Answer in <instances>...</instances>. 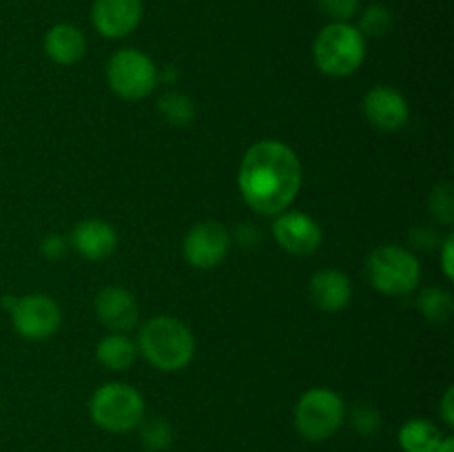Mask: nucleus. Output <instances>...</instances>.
Segmentation results:
<instances>
[{"label": "nucleus", "mask_w": 454, "mask_h": 452, "mask_svg": "<svg viewBox=\"0 0 454 452\" xmlns=\"http://www.w3.org/2000/svg\"><path fill=\"white\" fill-rule=\"evenodd\" d=\"M313 58L326 75L344 78L362 66L366 58V38L350 22H331L315 38Z\"/></svg>", "instance_id": "7ed1b4c3"}, {"label": "nucleus", "mask_w": 454, "mask_h": 452, "mask_svg": "<svg viewBox=\"0 0 454 452\" xmlns=\"http://www.w3.org/2000/svg\"><path fill=\"white\" fill-rule=\"evenodd\" d=\"M12 322L25 339H47L62 322L60 308L47 295H27L13 301Z\"/></svg>", "instance_id": "6e6552de"}, {"label": "nucleus", "mask_w": 454, "mask_h": 452, "mask_svg": "<svg viewBox=\"0 0 454 452\" xmlns=\"http://www.w3.org/2000/svg\"><path fill=\"white\" fill-rule=\"evenodd\" d=\"M160 109H162L164 118H167L168 122L186 124L193 120V105H191L189 97L180 96V93H167V96L160 100Z\"/></svg>", "instance_id": "412c9836"}, {"label": "nucleus", "mask_w": 454, "mask_h": 452, "mask_svg": "<svg viewBox=\"0 0 454 452\" xmlns=\"http://www.w3.org/2000/svg\"><path fill=\"white\" fill-rule=\"evenodd\" d=\"M430 213L437 217L443 224H450L454 217V198H452V186L439 184L434 186L433 195H430Z\"/></svg>", "instance_id": "4be33fe9"}, {"label": "nucleus", "mask_w": 454, "mask_h": 452, "mask_svg": "<svg viewBox=\"0 0 454 452\" xmlns=\"http://www.w3.org/2000/svg\"><path fill=\"white\" fill-rule=\"evenodd\" d=\"M417 306L424 313V317L434 323L448 322L454 310L452 295L448 291H443V288H426V291H421Z\"/></svg>", "instance_id": "6ab92c4d"}, {"label": "nucleus", "mask_w": 454, "mask_h": 452, "mask_svg": "<svg viewBox=\"0 0 454 452\" xmlns=\"http://www.w3.org/2000/svg\"><path fill=\"white\" fill-rule=\"evenodd\" d=\"M67 242L60 235H49V238L43 239V255H47L49 260H58V257L65 253Z\"/></svg>", "instance_id": "a878e982"}, {"label": "nucleus", "mask_w": 454, "mask_h": 452, "mask_svg": "<svg viewBox=\"0 0 454 452\" xmlns=\"http://www.w3.org/2000/svg\"><path fill=\"white\" fill-rule=\"evenodd\" d=\"M89 412L98 428L106 433H129L145 419V399L129 384H105L93 393Z\"/></svg>", "instance_id": "20e7f679"}, {"label": "nucleus", "mask_w": 454, "mask_h": 452, "mask_svg": "<svg viewBox=\"0 0 454 452\" xmlns=\"http://www.w3.org/2000/svg\"><path fill=\"white\" fill-rule=\"evenodd\" d=\"M273 235L279 246L293 255H310L322 244V229L317 222L300 211L279 213L273 224Z\"/></svg>", "instance_id": "9b49d317"}, {"label": "nucleus", "mask_w": 454, "mask_h": 452, "mask_svg": "<svg viewBox=\"0 0 454 452\" xmlns=\"http://www.w3.org/2000/svg\"><path fill=\"white\" fill-rule=\"evenodd\" d=\"M71 244L87 260H105L118 246V235L114 226L102 220L78 222L71 233Z\"/></svg>", "instance_id": "4468645a"}, {"label": "nucleus", "mask_w": 454, "mask_h": 452, "mask_svg": "<svg viewBox=\"0 0 454 452\" xmlns=\"http://www.w3.org/2000/svg\"><path fill=\"white\" fill-rule=\"evenodd\" d=\"M87 51V38L82 31L69 22L53 25L44 35V53L58 65H74Z\"/></svg>", "instance_id": "dca6fc26"}, {"label": "nucleus", "mask_w": 454, "mask_h": 452, "mask_svg": "<svg viewBox=\"0 0 454 452\" xmlns=\"http://www.w3.org/2000/svg\"><path fill=\"white\" fill-rule=\"evenodd\" d=\"M355 428L362 434H372L377 428H380V415L371 408H359L355 412Z\"/></svg>", "instance_id": "393cba45"}, {"label": "nucleus", "mask_w": 454, "mask_h": 452, "mask_svg": "<svg viewBox=\"0 0 454 452\" xmlns=\"http://www.w3.org/2000/svg\"><path fill=\"white\" fill-rule=\"evenodd\" d=\"M317 4L333 22H348L359 9V0H317Z\"/></svg>", "instance_id": "5701e85b"}, {"label": "nucleus", "mask_w": 454, "mask_h": 452, "mask_svg": "<svg viewBox=\"0 0 454 452\" xmlns=\"http://www.w3.org/2000/svg\"><path fill=\"white\" fill-rule=\"evenodd\" d=\"M96 315L114 332L131 331L137 322V304L122 286H106L96 297Z\"/></svg>", "instance_id": "ddd939ff"}, {"label": "nucleus", "mask_w": 454, "mask_h": 452, "mask_svg": "<svg viewBox=\"0 0 454 452\" xmlns=\"http://www.w3.org/2000/svg\"><path fill=\"white\" fill-rule=\"evenodd\" d=\"M454 390L448 388L446 394H443V401H442V415H443V421H446V425H452L454 424Z\"/></svg>", "instance_id": "cd10ccee"}, {"label": "nucleus", "mask_w": 454, "mask_h": 452, "mask_svg": "<svg viewBox=\"0 0 454 452\" xmlns=\"http://www.w3.org/2000/svg\"><path fill=\"white\" fill-rule=\"evenodd\" d=\"M238 184L244 202L253 211L262 215H279L300 193V158L282 142H257L244 155Z\"/></svg>", "instance_id": "f257e3e1"}, {"label": "nucleus", "mask_w": 454, "mask_h": 452, "mask_svg": "<svg viewBox=\"0 0 454 452\" xmlns=\"http://www.w3.org/2000/svg\"><path fill=\"white\" fill-rule=\"evenodd\" d=\"M142 0H93L91 22L105 38H127L142 20Z\"/></svg>", "instance_id": "9d476101"}, {"label": "nucleus", "mask_w": 454, "mask_h": 452, "mask_svg": "<svg viewBox=\"0 0 454 452\" xmlns=\"http://www.w3.org/2000/svg\"><path fill=\"white\" fill-rule=\"evenodd\" d=\"M366 273L377 291L390 297H399L415 291L421 277V266L411 251L395 246V244H386L371 253L366 261Z\"/></svg>", "instance_id": "39448f33"}, {"label": "nucleus", "mask_w": 454, "mask_h": 452, "mask_svg": "<svg viewBox=\"0 0 454 452\" xmlns=\"http://www.w3.org/2000/svg\"><path fill=\"white\" fill-rule=\"evenodd\" d=\"M96 357L109 370H127L136 362L137 346L136 341H131L122 332H114V335H106L105 339H100L96 348Z\"/></svg>", "instance_id": "a211bd4d"}, {"label": "nucleus", "mask_w": 454, "mask_h": 452, "mask_svg": "<svg viewBox=\"0 0 454 452\" xmlns=\"http://www.w3.org/2000/svg\"><path fill=\"white\" fill-rule=\"evenodd\" d=\"M142 437H145L146 446L153 448V450L167 448L168 441H171V433H168V425L164 421H153V424L146 425Z\"/></svg>", "instance_id": "b1692460"}, {"label": "nucleus", "mask_w": 454, "mask_h": 452, "mask_svg": "<svg viewBox=\"0 0 454 452\" xmlns=\"http://www.w3.org/2000/svg\"><path fill=\"white\" fill-rule=\"evenodd\" d=\"M346 419L344 399L328 388H310L295 406V428L306 441H326Z\"/></svg>", "instance_id": "423d86ee"}, {"label": "nucleus", "mask_w": 454, "mask_h": 452, "mask_svg": "<svg viewBox=\"0 0 454 452\" xmlns=\"http://www.w3.org/2000/svg\"><path fill=\"white\" fill-rule=\"evenodd\" d=\"M137 350H142L146 362L158 370L176 372L189 366L193 359L195 339L189 326L180 319L160 315L142 326Z\"/></svg>", "instance_id": "f03ea898"}, {"label": "nucleus", "mask_w": 454, "mask_h": 452, "mask_svg": "<svg viewBox=\"0 0 454 452\" xmlns=\"http://www.w3.org/2000/svg\"><path fill=\"white\" fill-rule=\"evenodd\" d=\"M229 230L217 222H200L186 233L182 253L184 260L195 269H213L229 253Z\"/></svg>", "instance_id": "1a4fd4ad"}, {"label": "nucleus", "mask_w": 454, "mask_h": 452, "mask_svg": "<svg viewBox=\"0 0 454 452\" xmlns=\"http://www.w3.org/2000/svg\"><path fill=\"white\" fill-rule=\"evenodd\" d=\"M390 27H393V13H390V9L384 7V4H371L362 13V18H359L357 29L366 38V35H384Z\"/></svg>", "instance_id": "aec40b11"}, {"label": "nucleus", "mask_w": 454, "mask_h": 452, "mask_svg": "<svg viewBox=\"0 0 454 452\" xmlns=\"http://www.w3.org/2000/svg\"><path fill=\"white\" fill-rule=\"evenodd\" d=\"M443 441V433L430 419H411L399 430L403 452H434Z\"/></svg>", "instance_id": "f3484780"}, {"label": "nucleus", "mask_w": 454, "mask_h": 452, "mask_svg": "<svg viewBox=\"0 0 454 452\" xmlns=\"http://www.w3.org/2000/svg\"><path fill=\"white\" fill-rule=\"evenodd\" d=\"M350 297H353V284L341 270H319L310 279V300L326 313L346 308L350 304Z\"/></svg>", "instance_id": "2eb2a0df"}, {"label": "nucleus", "mask_w": 454, "mask_h": 452, "mask_svg": "<svg viewBox=\"0 0 454 452\" xmlns=\"http://www.w3.org/2000/svg\"><path fill=\"white\" fill-rule=\"evenodd\" d=\"M111 89L124 100H142L158 84V66L146 53L137 49H120L106 65Z\"/></svg>", "instance_id": "0eeeda50"}, {"label": "nucleus", "mask_w": 454, "mask_h": 452, "mask_svg": "<svg viewBox=\"0 0 454 452\" xmlns=\"http://www.w3.org/2000/svg\"><path fill=\"white\" fill-rule=\"evenodd\" d=\"M364 113L372 127L393 133L406 127L411 111H408L406 97L397 89L380 84V87H372L364 97Z\"/></svg>", "instance_id": "f8f14e48"}, {"label": "nucleus", "mask_w": 454, "mask_h": 452, "mask_svg": "<svg viewBox=\"0 0 454 452\" xmlns=\"http://www.w3.org/2000/svg\"><path fill=\"white\" fill-rule=\"evenodd\" d=\"M454 450V439L452 437H443V441L439 443V448L434 452H452Z\"/></svg>", "instance_id": "c85d7f7f"}, {"label": "nucleus", "mask_w": 454, "mask_h": 452, "mask_svg": "<svg viewBox=\"0 0 454 452\" xmlns=\"http://www.w3.org/2000/svg\"><path fill=\"white\" fill-rule=\"evenodd\" d=\"M452 244H454V238H452V235H448L446 242H443V248H442V266H443V275H446L448 279H452V277H454Z\"/></svg>", "instance_id": "bb28decb"}]
</instances>
